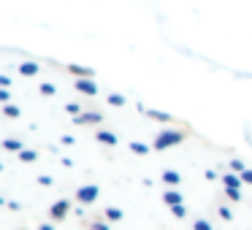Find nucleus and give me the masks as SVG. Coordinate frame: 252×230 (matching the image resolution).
I'll use <instances>...</instances> for the list:
<instances>
[{
	"mask_svg": "<svg viewBox=\"0 0 252 230\" xmlns=\"http://www.w3.org/2000/svg\"><path fill=\"white\" fill-rule=\"evenodd\" d=\"M122 217H125V214H122V208H117V206L106 208V219H111V222H120Z\"/></svg>",
	"mask_w": 252,
	"mask_h": 230,
	"instance_id": "nucleus-12",
	"label": "nucleus"
},
{
	"mask_svg": "<svg viewBox=\"0 0 252 230\" xmlns=\"http://www.w3.org/2000/svg\"><path fill=\"white\" fill-rule=\"evenodd\" d=\"M225 195H228L230 201H241V190H233V187H225Z\"/></svg>",
	"mask_w": 252,
	"mask_h": 230,
	"instance_id": "nucleus-18",
	"label": "nucleus"
},
{
	"mask_svg": "<svg viewBox=\"0 0 252 230\" xmlns=\"http://www.w3.org/2000/svg\"><path fill=\"white\" fill-rule=\"evenodd\" d=\"M76 89H79V92H84V95H95V92H98L95 82H90V79H79V82H76Z\"/></svg>",
	"mask_w": 252,
	"mask_h": 230,
	"instance_id": "nucleus-5",
	"label": "nucleus"
},
{
	"mask_svg": "<svg viewBox=\"0 0 252 230\" xmlns=\"http://www.w3.org/2000/svg\"><path fill=\"white\" fill-rule=\"evenodd\" d=\"M147 116H149V119H155V122H174V116H171V114H165V111H155V109H149Z\"/></svg>",
	"mask_w": 252,
	"mask_h": 230,
	"instance_id": "nucleus-8",
	"label": "nucleus"
},
{
	"mask_svg": "<svg viewBox=\"0 0 252 230\" xmlns=\"http://www.w3.org/2000/svg\"><path fill=\"white\" fill-rule=\"evenodd\" d=\"M19 71H22V76H35V73H38V65H35V62H22Z\"/></svg>",
	"mask_w": 252,
	"mask_h": 230,
	"instance_id": "nucleus-13",
	"label": "nucleus"
},
{
	"mask_svg": "<svg viewBox=\"0 0 252 230\" xmlns=\"http://www.w3.org/2000/svg\"><path fill=\"white\" fill-rule=\"evenodd\" d=\"M220 217H222V219H230V211H228V208L222 206V208H220Z\"/></svg>",
	"mask_w": 252,
	"mask_h": 230,
	"instance_id": "nucleus-28",
	"label": "nucleus"
},
{
	"mask_svg": "<svg viewBox=\"0 0 252 230\" xmlns=\"http://www.w3.org/2000/svg\"><path fill=\"white\" fill-rule=\"evenodd\" d=\"M192 230H212V225L206 219H198V222H192Z\"/></svg>",
	"mask_w": 252,
	"mask_h": 230,
	"instance_id": "nucleus-21",
	"label": "nucleus"
},
{
	"mask_svg": "<svg viewBox=\"0 0 252 230\" xmlns=\"http://www.w3.org/2000/svg\"><path fill=\"white\" fill-rule=\"evenodd\" d=\"M90 230H109V225H106V222H93V225H90Z\"/></svg>",
	"mask_w": 252,
	"mask_h": 230,
	"instance_id": "nucleus-23",
	"label": "nucleus"
},
{
	"mask_svg": "<svg viewBox=\"0 0 252 230\" xmlns=\"http://www.w3.org/2000/svg\"><path fill=\"white\" fill-rule=\"evenodd\" d=\"M68 71H71L73 76H79V79H93L95 76L93 68H82V65H68Z\"/></svg>",
	"mask_w": 252,
	"mask_h": 230,
	"instance_id": "nucleus-6",
	"label": "nucleus"
},
{
	"mask_svg": "<svg viewBox=\"0 0 252 230\" xmlns=\"http://www.w3.org/2000/svg\"><path fill=\"white\" fill-rule=\"evenodd\" d=\"M241 179H244L247 184H252V171H244V173H241Z\"/></svg>",
	"mask_w": 252,
	"mask_h": 230,
	"instance_id": "nucleus-26",
	"label": "nucleus"
},
{
	"mask_svg": "<svg viewBox=\"0 0 252 230\" xmlns=\"http://www.w3.org/2000/svg\"><path fill=\"white\" fill-rule=\"evenodd\" d=\"M35 157H38V154H35L33 149H22V152H19V160H22V163H33Z\"/></svg>",
	"mask_w": 252,
	"mask_h": 230,
	"instance_id": "nucleus-16",
	"label": "nucleus"
},
{
	"mask_svg": "<svg viewBox=\"0 0 252 230\" xmlns=\"http://www.w3.org/2000/svg\"><path fill=\"white\" fill-rule=\"evenodd\" d=\"M163 181H165L168 187H176V184L182 181V176L176 173V171H163Z\"/></svg>",
	"mask_w": 252,
	"mask_h": 230,
	"instance_id": "nucleus-9",
	"label": "nucleus"
},
{
	"mask_svg": "<svg viewBox=\"0 0 252 230\" xmlns=\"http://www.w3.org/2000/svg\"><path fill=\"white\" fill-rule=\"evenodd\" d=\"M8 98H11V95H8V89L3 87V89H0V100H3V103H8Z\"/></svg>",
	"mask_w": 252,
	"mask_h": 230,
	"instance_id": "nucleus-25",
	"label": "nucleus"
},
{
	"mask_svg": "<svg viewBox=\"0 0 252 230\" xmlns=\"http://www.w3.org/2000/svg\"><path fill=\"white\" fill-rule=\"evenodd\" d=\"M171 211H174V217H185V214H187V208L185 206H182V203H176V206H171Z\"/></svg>",
	"mask_w": 252,
	"mask_h": 230,
	"instance_id": "nucleus-20",
	"label": "nucleus"
},
{
	"mask_svg": "<svg viewBox=\"0 0 252 230\" xmlns=\"http://www.w3.org/2000/svg\"><path fill=\"white\" fill-rule=\"evenodd\" d=\"M68 211H71V203H68V201H55V203H52V208H49L52 219H65Z\"/></svg>",
	"mask_w": 252,
	"mask_h": 230,
	"instance_id": "nucleus-3",
	"label": "nucleus"
},
{
	"mask_svg": "<svg viewBox=\"0 0 252 230\" xmlns=\"http://www.w3.org/2000/svg\"><path fill=\"white\" fill-rule=\"evenodd\" d=\"M100 119H103V114H98V111H87V114L76 116V125H98Z\"/></svg>",
	"mask_w": 252,
	"mask_h": 230,
	"instance_id": "nucleus-4",
	"label": "nucleus"
},
{
	"mask_svg": "<svg viewBox=\"0 0 252 230\" xmlns=\"http://www.w3.org/2000/svg\"><path fill=\"white\" fill-rule=\"evenodd\" d=\"M185 138H187V133H185V130H163L158 138H155L152 146L163 152V149H171V146H176V144H182Z\"/></svg>",
	"mask_w": 252,
	"mask_h": 230,
	"instance_id": "nucleus-1",
	"label": "nucleus"
},
{
	"mask_svg": "<svg viewBox=\"0 0 252 230\" xmlns=\"http://www.w3.org/2000/svg\"><path fill=\"white\" fill-rule=\"evenodd\" d=\"M3 149H8V152H22V141L8 138V141H3Z\"/></svg>",
	"mask_w": 252,
	"mask_h": 230,
	"instance_id": "nucleus-14",
	"label": "nucleus"
},
{
	"mask_svg": "<svg viewBox=\"0 0 252 230\" xmlns=\"http://www.w3.org/2000/svg\"><path fill=\"white\" fill-rule=\"evenodd\" d=\"M38 181H41V184H44V187H49V184H52V176H41Z\"/></svg>",
	"mask_w": 252,
	"mask_h": 230,
	"instance_id": "nucleus-27",
	"label": "nucleus"
},
{
	"mask_svg": "<svg viewBox=\"0 0 252 230\" xmlns=\"http://www.w3.org/2000/svg\"><path fill=\"white\" fill-rule=\"evenodd\" d=\"M130 152H136V154H149V146H147V144H138V141H130Z\"/></svg>",
	"mask_w": 252,
	"mask_h": 230,
	"instance_id": "nucleus-15",
	"label": "nucleus"
},
{
	"mask_svg": "<svg viewBox=\"0 0 252 230\" xmlns=\"http://www.w3.org/2000/svg\"><path fill=\"white\" fill-rule=\"evenodd\" d=\"M41 92H44V95H55V87H52V84H41Z\"/></svg>",
	"mask_w": 252,
	"mask_h": 230,
	"instance_id": "nucleus-24",
	"label": "nucleus"
},
{
	"mask_svg": "<svg viewBox=\"0 0 252 230\" xmlns=\"http://www.w3.org/2000/svg\"><path fill=\"white\" fill-rule=\"evenodd\" d=\"M230 168H233V171H236V173H239V176H241V173H244V171H247L241 160H230Z\"/></svg>",
	"mask_w": 252,
	"mask_h": 230,
	"instance_id": "nucleus-19",
	"label": "nucleus"
},
{
	"mask_svg": "<svg viewBox=\"0 0 252 230\" xmlns=\"http://www.w3.org/2000/svg\"><path fill=\"white\" fill-rule=\"evenodd\" d=\"M222 181H225V187H233V190H241V181H244V179H239L236 173H228V176H222Z\"/></svg>",
	"mask_w": 252,
	"mask_h": 230,
	"instance_id": "nucleus-11",
	"label": "nucleus"
},
{
	"mask_svg": "<svg viewBox=\"0 0 252 230\" xmlns=\"http://www.w3.org/2000/svg\"><path fill=\"white\" fill-rule=\"evenodd\" d=\"M182 201H185V198H182L176 190H168V192L163 195V203H165V206H176V203H182Z\"/></svg>",
	"mask_w": 252,
	"mask_h": 230,
	"instance_id": "nucleus-7",
	"label": "nucleus"
},
{
	"mask_svg": "<svg viewBox=\"0 0 252 230\" xmlns=\"http://www.w3.org/2000/svg\"><path fill=\"white\" fill-rule=\"evenodd\" d=\"M95 138H98L100 144H109V146H114V144H117V136H114V133H109V130H100Z\"/></svg>",
	"mask_w": 252,
	"mask_h": 230,
	"instance_id": "nucleus-10",
	"label": "nucleus"
},
{
	"mask_svg": "<svg viewBox=\"0 0 252 230\" xmlns=\"http://www.w3.org/2000/svg\"><path fill=\"white\" fill-rule=\"evenodd\" d=\"M109 103L111 106H125V98H122V95H109Z\"/></svg>",
	"mask_w": 252,
	"mask_h": 230,
	"instance_id": "nucleus-22",
	"label": "nucleus"
},
{
	"mask_svg": "<svg viewBox=\"0 0 252 230\" xmlns=\"http://www.w3.org/2000/svg\"><path fill=\"white\" fill-rule=\"evenodd\" d=\"M38 230H55V228H52V225H44V222H41V225H38Z\"/></svg>",
	"mask_w": 252,
	"mask_h": 230,
	"instance_id": "nucleus-29",
	"label": "nucleus"
},
{
	"mask_svg": "<svg viewBox=\"0 0 252 230\" xmlns=\"http://www.w3.org/2000/svg\"><path fill=\"white\" fill-rule=\"evenodd\" d=\"M98 195H100V190H98L95 184L79 187V190H76V201L82 203V206H90V203H95V201H98Z\"/></svg>",
	"mask_w": 252,
	"mask_h": 230,
	"instance_id": "nucleus-2",
	"label": "nucleus"
},
{
	"mask_svg": "<svg viewBox=\"0 0 252 230\" xmlns=\"http://www.w3.org/2000/svg\"><path fill=\"white\" fill-rule=\"evenodd\" d=\"M3 114H6L8 119H17V116H19V109H17V106H3Z\"/></svg>",
	"mask_w": 252,
	"mask_h": 230,
	"instance_id": "nucleus-17",
	"label": "nucleus"
}]
</instances>
